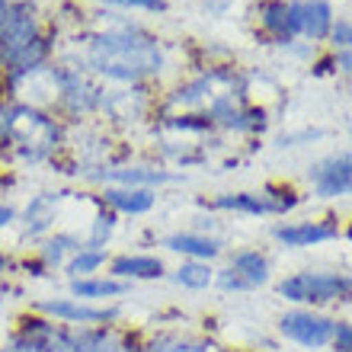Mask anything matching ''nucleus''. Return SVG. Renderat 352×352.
I'll use <instances>...</instances> for the list:
<instances>
[{
	"mask_svg": "<svg viewBox=\"0 0 352 352\" xmlns=\"http://www.w3.org/2000/svg\"><path fill=\"white\" fill-rule=\"evenodd\" d=\"M278 295L301 307H327L352 301V276L346 272H295L278 282Z\"/></svg>",
	"mask_w": 352,
	"mask_h": 352,
	"instance_id": "3",
	"label": "nucleus"
},
{
	"mask_svg": "<svg viewBox=\"0 0 352 352\" xmlns=\"http://www.w3.org/2000/svg\"><path fill=\"white\" fill-rule=\"evenodd\" d=\"M61 330H65V324H55L45 314H26L19 317L16 330L7 336L0 352H52Z\"/></svg>",
	"mask_w": 352,
	"mask_h": 352,
	"instance_id": "6",
	"label": "nucleus"
},
{
	"mask_svg": "<svg viewBox=\"0 0 352 352\" xmlns=\"http://www.w3.org/2000/svg\"><path fill=\"white\" fill-rule=\"evenodd\" d=\"M311 186L320 199H340L352 195V151L330 154L311 167Z\"/></svg>",
	"mask_w": 352,
	"mask_h": 352,
	"instance_id": "8",
	"label": "nucleus"
},
{
	"mask_svg": "<svg viewBox=\"0 0 352 352\" xmlns=\"http://www.w3.org/2000/svg\"><path fill=\"white\" fill-rule=\"evenodd\" d=\"M19 269H23L26 276H32V278H42V276H48V272H52V269L38 260V256H32V260H23V263H19Z\"/></svg>",
	"mask_w": 352,
	"mask_h": 352,
	"instance_id": "27",
	"label": "nucleus"
},
{
	"mask_svg": "<svg viewBox=\"0 0 352 352\" xmlns=\"http://www.w3.org/2000/svg\"><path fill=\"white\" fill-rule=\"evenodd\" d=\"M65 195L61 192H42L36 199H29L23 208V241H45L58 218V202Z\"/></svg>",
	"mask_w": 352,
	"mask_h": 352,
	"instance_id": "12",
	"label": "nucleus"
},
{
	"mask_svg": "<svg viewBox=\"0 0 352 352\" xmlns=\"http://www.w3.org/2000/svg\"><path fill=\"white\" fill-rule=\"evenodd\" d=\"M228 266H231L250 288H260L272 278V269H269L266 253H260V250H237Z\"/></svg>",
	"mask_w": 352,
	"mask_h": 352,
	"instance_id": "19",
	"label": "nucleus"
},
{
	"mask_svg": "<svg viewBox=\"0 0 352 352\" xmlns=\"http://www.w3.org/2000/svg\"><path fill=\"white\" fill-rule=\"evenodd\" d=\"M173 282L179 288H189V292H202V288L214 285V269L212 263L202 260H183L179 269L173 272Z\"/></svg>",
	"mask_w": 352,
	"mask_h": 352,
	"instance_id": "21",
	"label": "nucleus"
},
{
	"mask_svg": "<svg viewBox=\"0 0 352 352\" xmlns=\"http://www.w3.org/2000/svg\"><path fill=\"white\" fill-rule=\"evenodd\" d=\"M96 199H100V195H96ZM116 228H119V214L109 212V208H106V205L100 202V214L93 218L90 234H87V241H84V243H90V247H106V243L112 241Z\"/></svg>",
	"mask_w": 352,
	"mask_h": 352,
	"instance_id": "22",
	"label": "nucleus"
},
{
	"mask_svg": "<svg viewBox=\"0 0 352 352\" xmlns=\"http://www.w3.org/2000/svg\"><path fill=\"white\" fill-rule=\"evenodd\" d=\"M100 202L122 214H129V218H141V214L154 212V205H157V192L154 189H138V186H106L100 192Z\"/></svg>",
	"mask_w": 352,
	"mask_h": 352,
	"instance_id": "11",
	"label": "nucleus"
},
{
	"mask_svg": "<svg viewBox=\"0 0 352 352\" xmlns=\"http://www.w3.org/2000/svg\"><path fill=\"white\" fill-rule=\"evenodd\" d=\"M0 305H3V295H0Z\"/></svg>",
	"mask_w": 352,
	"mask_h": 352,
	"instance_id": "33",
	"label": "nucleus"
},
{
	"mask_svg": "<svg viewBox=\"0 0 352 352\" xmlns=\"http://www.w3.org/2000/svg\"><path fill=\"white\" fill-rule=\"evenodd\" d=\"M13 269H16V260H13V256H10L7 250H0V278L10 276Z\"/></svg>",
	"mask_w": 352,
	"mask_h": 352,
	"instance_id": "29",
	"label": "nucleus"
},
{
	"mask_svg": "<svg viewBox=\"0 0 352 352\" xmlns=\"http://www.w3.org/2000/svg\"><path fill=\"white\" fill-rule=\"evenodd\" d=\"M45 58V42L29 3H10L0 13V65L13 80L29 77Z\"/></svg>",
	"mask_w": 352,
	"mask_h": 352,
	"instance_id": "2",
	"label": "nucleus"
},
{
	"mask_svg": "<svg viewBox=\"0 0 352 352\" xmlns=\"http://www.w3.org/2000/svg\"><path fill=\"white\" fill-rule=\"evenodd\" d=\"M131 285L112 276H87V278H71V298L77 301H112V298L129 295Z\"/></svg>",
	"mask_w": 352,
	"mask_h": 352,
	"instance_id": "15",
	"label": "nucleus"
},
{
	"mask_svg": "<svg viewBox=\"0 0 352 352\" xmlns=\"http://www.w3.org/2000/svg\"><path fill=\"white\" fill-rule=\"evenodd\" d=\"M346 237H349V241H352V221H349V228H346Z\"/></svg>",
	"mask_w": 352,
	"mask_h": 352,
	"instance_id": "32",
	"label": "nucleus"
},
{
	"mask_svg": "<svg viewBox=\"0 0 352 352\" xmlns=\"http://www.w3.org/2000/svg\"><path fill=\"white\" fill-rule=\"evenodd\" d=\"M36 314H45L48 320L65 327H106L119 320V307L112 305H90V301H77V298H42L36 301Z\"/></svg>",
	"mask_w": 352,
	"mask_h": 352,
	"instance_id": "5",
	"label": "nucleus"
},
{
	"mask_svg": "<svg viewBox=\"0 0 352 352\" xmlns=\"http://www.w3.org/2000/svg\"><path fill=\"white\" fill-rule=\"evenodd\" d=\"M109 7H131V10H151V13H160L167 10V0H102Z\"/></svg>",
	"mask_w": 352,
	"mask_h": 352,
	"instance_id": "25",
	"label": "nucleus"
},
{
	"mask_svg": "<svg viewBox=\"0 0 352 352\" xmlns=\"http://www.w3.org/2000/svg\"><path fill=\"white\" fill-rule=\"evenodd\" d=\"M164 247L170 253H179L183 260H202L212 263L224 253V243L212 234H199V231H176L170 237H164Z\"/></svg>",
	"mask_w": 352,
	"mask_h": 352,
	"instance_id": "14",
	"label": "nucleus"
},
{
	"mask_svg": "<svg viewBox=\"0 0 352 352\" xmlns=\"http://www.w3.org/2000/svg\"><path fill=\"white\" fill-rule=\"evenodd\" d=\"M260 16H263V26L269 32H276V36H292V29H288V3L285 0H269L260 7Z\"/></svg>",
	"mask_w": 352,
	"mask_h": 352,
	"instance_id": "23",
	"label": "nucleus"
},
{
	"mask_svg": "<svg viewBox=\"0 0 352 352\" xmlns=\"http://www.w3.org/2000/svg\"><path fill=\"white\" fill-rule=\"evenodd\" d=\"M141 343L135 333L119 330L116 324L106 327H74V340H71V352H141Z\"/></svg>",
	"mask_w": 352,
	"mask_h": 352,
	"instance_id": "7",
	"label": "nucleus"
},
{
	"mask_svg": "<svg viewBox=\"0 0 352 352\" xmlns=\"http://www.w3.org/2000/svg\"><path fill=\"white\" fill-rule=\"evenodd\" d=\"M13 224H16V208L7 202H0V231H7Z\"/></svg>",
	"mask_w": 352,
	"mask_h": 352,
	"instance_id": "28",
	"label": "nucleus"
},
{
	"mask_svg": "<svg viewBox=\"0 0 352 352\" xmlns=\"http://www.w3.org/2000/svg\"><path fill=\"white\" fill-rule=\"evenodd\" d=\"M340 67H343V71H352V48H346L343 55H340Z\"/></svg>",
	"mask_w": 352,
	"mask_h": 352,
	"instance_id": "30",
	"label": "nucleus"
},
{
	"mask_svg": "<svg viewBox=\"0 0 352 352\" xmlns=\"http://www.w3.org/2000/svg\"><path fill=\"white\" fill-rule=\"evenodd\" d=\"M333 317L320 314L314 307H292L285 314L278 317V333L292 340L301 349H324L333 340Z\"/></svg>",
	"mask_w": 352,
	"mask_h": 352,
	"instance_id": "4",
	"label": "nucleus"
},
{
	"mask_svg": "<svg viewBox=\"0 0 352 352\" xmlns=\"http://www.w3.org/2000/svg\"><path fill=\"white\" fill-rule=\"evenodd\" d=\"M205 208L212 212H241V214H278L276 202L266 192H237V195H218L212 202H205Z\"/></svg>",
	"mask_w": 352,
	"mask_h": 352,
	"instance_id": "16",
	"label": "nucleus"
},
{
	"mask_svg": "<svg viewBox=\"0 0 352 352\" xmlns=\"http://www.w3.org/2000/svg\"><path fill=\"white\" fill-rule=\"evenodd\" d=\"M330 346H333V352H352V324H346V320H336Z\"/></svg>",
	"mask_w": 352,
	"mask_h": 352,
	"instance_id": "24",
	"label": "nucleus"
},
{
	"mask_svg": "<svg viewBox=\"0 0 352 352\" xmlns=\"http://www.w3.org/2000/svg\"><path fill=\"white\" fill-rule=\"evenodd\" d=\"M90 65L112 80H141L160 71V48L144 36H131L129 29L106 32L90 45Z\"/></svg>",
	"mask_w": 352,
	"mask_h": 352,
	"instance_id": "1",
	"label": "nucleus"
},
{
	"mask_svg": "<svg viewBox=\"0 0 352 352\" xmlns=\"http://www.w3.org/2000/svg\"><path fill=\"white\" fill-rule=\"evenodd\" d=\"M109 250L106 247H90V243H84L80 250L71 256V260L65 263V272L67 278H87V276H100L102 266H109Z\"/></svg>",
	"mask_w": 352,
	"mask_h": 352,
	"instance_id": "20",
	"label": "nucleus"
},
{
	"mask_svg": "<svg viewBox=\"0 0 352 352\" xmlns=\"http://www.w3.org/2000/svg\"><path fill=\"white\" fill-rule=\"evenodd\" d=\"M7 7H10V0H0V13H3Z\"/></svg>",
	"mask_w": 352,
	"mask_h": 352,
	"instance_id": "31",
	"label": "nucleus"
},
{
	"mask_svg": "<svg viewBox=\"0 0 352 352\" xmlns=\"http://www.w3.org/2000/svg\"><path fill=\"white\" fill-rule=\"evenodd\" d=\"M106 276L122 278V282H151V278H164L167 266L154 253H119L109 260V272Z\"/></svg>",
	"mask_w": 352,
	"mask_h": 352,
	"instance_id": "13",
	"label": "nucleus"
},
{
	"mask_svg": "<svg viewBox=\"0 0 352 352\" xmlns=\"http://www.w3.org/2000/svg\"><path fill=\"white\" fill-rule=\"evenodd\" d=\"M102 179L109 186H138V189H154V186L173 183L176 176L157 167H112L109 173H102Z\"/></svg>",
	"mask_w": 352,
	"mask_h": 352,
	"instance_id": "17",
	"label": "nucleus"
},
{
	"mask_svg": "<svg viewBox=\"0 0 352 352\" xmlns=\"http://www.w3.org/2000/svg\"><path fill=\"white\" fill-rule=\"evenodd\" d=\"M330 38L340 48H352V19H336V26L330 29Z\"/></svg>",
	"mask_w": 352,
	"mask_h": 352,
	"instance_id": "26",
	"label": "nucleus"
},
{
	"mask_svg": "<svg viewBox=\"0 0 352 352\" xmlns=\"http://www.w3.org/2000/svg\"><path fill=\"white\" fill-rule=\"evenodd\" d=\"M288 29L307 38H327L333 29V13L327 0H292L288 3Z\"/></svg>",
	"mask_w": 352,
	"mask_h": 352,
	"instance_id": "9",
	"label": "nucleus"
},
{
	"mask_svg": "<svg viewBox=\"0 0 352 352\" xmlns=\"http://www.w3.org/2000/svg\"><path fill=\"white\" fill-rule=\"evenodd\" d=\"M272 237H276L282 247L301 250V247H317V243L336 241V237H340V224H336L333 218H324V221H292V224L272 228Z\"/></svg>",
	"mask_w": 352,
	"mask_h": 352,
	"instance_id": "10",
	"label": "nucleus"
},
{
	"mask_svg": "<svg viewBox=\"0 0 352 352\" xmlns=\"http://www.w3.org/2000/svg\"><path fill=\"white\" fill-rule=\"evenodd\" d=\"M38 243H42V247H38L36 256L45 263L48 269H65V263L84 247V241H80L77 234H65V231L48 234L45 241H38Z\"/></svg>",
	"mask_w": 352,
	"mask_h": 352,
	"instance_id": "18",
	"label": "nucleus"
}]
</instances>
